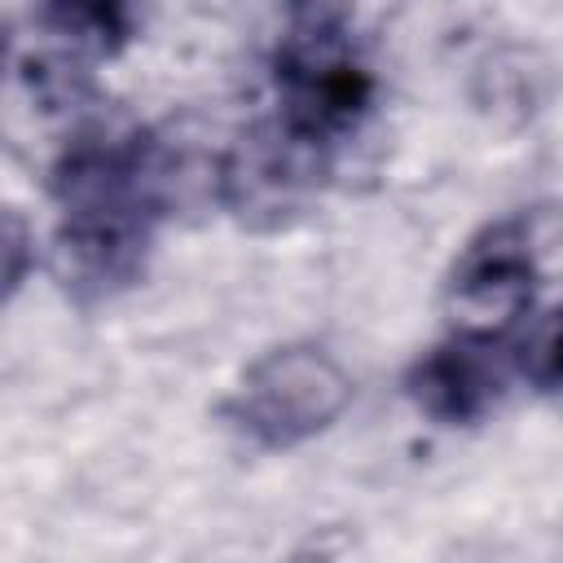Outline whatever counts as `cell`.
Listing matches in <instances>:
<instances>
[{
  "mask_svg": "<svg viewBox=\"0 0 563 563\" xmlns=\"http://www.w3.org/2000/svg\"><path fill=\"white\" fill-rule=\"evenodd\" d=\"M48 198L66 290L106 303L150 268L172 211V154L141 123H88L53 158Z\"/></svg>",
  "mask_w": 563,
  "mask_h": 563,
  "instance_id": "6da1fadb",
  "label": "cell"
},
{
  "mask_svg": "<svg viewBox=\"0 0 563 563\" xmlns=\"http://www.w3.org/2000/svg\"><path fill=\"white\" fill-rule=\"evenodd\" d=\"M277 123L334 158L374 114L378 75L343 0H286L273 44Z\"/></svg>",
  "mask_w": 563,
  "mask_h": 563,
  "instance_id": "7a4b0ae2",
  "label": "cell"
},
{
  "mask_svg": "<svg viewBox=\"0 0 563 563\" xmlns=\"http://www.w3.org/2000/svg\"><path fill=\"white\" fill-rule=\"evenodd\" d=\"M352 405V374L321 343H282L246 365L224 418L260 449H295L330 431Z\"/></svg>",
  "mask_w": 563,
  "mask_h": 563,
  "instance_id": "3957f363",
  "label": "cell"
},
{
  "mask_svg": "<svg viewBox=\"0 0 563 563\" xmlns=\"http://www.w3.org/2000/svg\"><path fill=\"white\" fill-rule=\"evenodd\" d=\"M541 282L537 238L528 216H497L475 229L444 282V299L466 330H506L515 317L528 312Z\"/></svg>",
  "mask_w": 563,
  "mask_h": 563,
  "instance_id": "277c9868",
  "label": "cell"
},
{
  "mask_svg": "<svg viewBox=\"0 0 563 563\" xmlns=\"http://www.w3.org/2000/svg\"><path fill=\"white\" fill-rule=\"evenodd\" d=\"M141 31V0H40L35 35L40 48L18 53V75L31 79L40 101L70 97L75 84L97 66L119 57Z\"/></svg>",
  "mask_w": 563,
  "mask_h": 563,
  "instance_id": "5b68a950",
  "label": "cell"
},
{
  "mask_svg": "<svg viewBox=\"0 0 563 563\" xmlns=\"http://www.w3.org/2000/svg\"><path fill=\"white\" fill-rule=\"evenodd\" d=\"M515 374V352L497 330L457 325L409 365L405 391L435 427H475L506 400Z\"/></svg>",
  "mask_w": 563,
  "mask_h": 563,
  "instance_id": "8992f818",
  "label": "cell"
},
{
  "mask_svg": "<svg viewBox=\"0 0 563 563\" xmlns=\"http://www.w3.org/2000/svg\"><path fill=\"white\" fill-rule=\"evenodd\" d=\"M325 176L330 154L295 141L277 119H268L229 150L220 198L242 224H282L321 194Z\"/></svg>",
  "mask_w": 563,
  "mask_h": 563,
  "instance_id": "52a82bcc",
  "label": "cell"
},
{
  "mask_svg": "<svg viewBox=\"0 0 563 563\" xmlns=\"http://www.w3.org/2000/svg\"><path fill=\"white\" fill-rule=\"evenodd\" d=\"M519 378L541 396H563V308L545 312L532 334L515 347Z\"/></svg>",
  "mask_w": 563,
  "mask_h": 563,
  "instance_id": "ba28073f",
  "label": "cell"
},
{
  "mask_svg": "<svg viewBox=\"0 0 563 563\" xmlns=\"http://www.w3.org/2000/svg\"><path fill=\"white\" fill-rule=\"evenodd\" d=\"M31 268H35V233L26 229L22 211L9 207L4 211V299H13L22 290Z\"/></svg>",
  "mask_w": 563,
  "mask_h": 563,
  "instance_id": "9c48e42d",
  "label": "cell"
}]
</instances>
